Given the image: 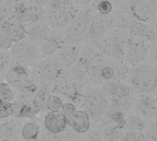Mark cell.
<instances>
[{"instance_id": "1f68e13d", "label": "cell", "mask_w": 157, "mask_h": 141, "mask_svg": "<svg viewBox=\"0 0 157 141\" xmlns=\"http://www.w3.org/2000/svg\"><path fill=\"white\" fill-rule=\"evenodd\" d=\"M119 140L120 141H147L145 135L138 131H128L126 133H122Z\"/></svg>"}, {"instance_id": "4fadbf2b", "label": "cell", "mask_w": 157, "mask_h": 141, "mask_svg": "<svg viewBox=\"0 0 157 141\" xmlns=\"http://www.w3.org/2000/svg\"><path fill=\"white\" fill-rule=\"evenodd\" d=\"M32 71L28 65L11 61L8 71L5 73L6 81L11 86L17 87L31 77Z\"/></svg>"}, {"instance_id": "d4e9b609", "label": "cell", "mask_w": 157, "mask_h": 141, "mask_svg": "<svg viewBox=\"0 0 157 141\" xmlns=\"http://www.w3.org/2000/svg\"><path fill=\"white\" fill-rule=\"evenodd\" d=\"M63 100L54 93H50L44 102V107L49 112H60L63 106Z\"/></svg>"}, {"instance_id": "8992f818", "label": "cell", "mask_w": 157, "mask_h": 141, "mask_svg": "<svg viewBox=\"0 0 157 141\" xmlns=\"http://www.w3.org/2000/svg\"><path fill=\"white\" fill-rule=\"evenodd\" d=\"M9 51L11 61L22 63L30 66L35 65L41 59L38 46L31 43L26 37L15 41Z\"/></svg>"}, {"instance_id": "5bb4252c", "label": "cell", "mask_w": 157, "mask_h": 141, "mask_svg": "<svg viewBox=\"0 0 157 141\" xmlns=\"http://www.w3.org/2000/svg\"><path fill=\"white\" fill-rule=\"evenodd\" d=\"M63 44H65V42L62 36V32L52 31L47 38L38 45L41 58L55 55Z\"/></svg>"}, {"instance_id": "e575fe53", "label": "cell", "mask_w": 157, "mask_h": 141, "mask_svg": "<svg viewBox=\"0 0 157 141\" xmlns=\"http://www.w3.org/2000/svg\"><path fill=\"white\" fill-rule=\"evenodd\" d=\"M94 0H72L74 5L78 6V8H86L92 6Z\"/></svg>"}, {"instance_id": "f1b7e54d", "label": "cell", "mask_w": 157, "mask_h": 141, "mask_svg": "<svg viewBox=\"0 0 157 141\" xmlns=\"http://www.w3.org/2000/svg\"><path fill=\"white\" fill-rule=\"evenodd\" d=\"M16 93L7 81H0V100L5 102H13L15 100Z\"/></svg>"}, {"instance_id": "83f0119b", "label": "cell", "mask_w": 157, "mask_h": 141, "mask_svg": "<svg viewBox=\"0 0 157 141\" xmlns=\"http://www.w3.org/2000/svg\"><path fill=\"white\" fill-rule=\"evenodd\" d=\"M16 110L15 102H5L0 100V120L7 119L10 116H14Z\"/></svg>"}, {"instance_id": "7c38bea8", "label": "cell", "mask_w": 157, "mask_h": 141, "mask_svg": "<svg viewBox=\"0 0 157 141\" xmlns=\"http://www.w3.org/2000/svg\"><path fill=\"white\" fill-rule=\"evenodd\" d=\"M126 30L132 36L144 41L154 42L157 40V32L149 23L141 22L132 19L129 16Z\"/></svg>"}, {"instance_id": "ffe728a7", "label": "cell", "mask_w": 157, "mask_h": 141, "mask_svg": "<svg viewBox=\"0 0 157 141\" xmlns=\"http://www.w3.org/2000/svg\"><path fill=\"white\" fill-rule=\"evenodd\" d=\"M134 111L135 113L142 119L152 118L155 112L154 99L146 94L139 96L134 104Z\"/></svg>"}, {"instance_id": "d6986e66", "label": "cell", "mask_w": 157, "mask_h": 141, "mask_svg": "<svg viewBox=\"0 0 157 141\" xmlns=\"http://www.w3.org/2000/svg\"><path fill=\"white\" fill-rule=\"evenodd\" d=\"M52 30L47 25L46 22H34L27 26L26 29V38L38 46L44 40L47 38Z\"/></svg>"}, {"instance_id": "60d3db41", "label": "cell", "mask_w": 157, "mask_h": 141, "mask_svg": "<svg viewBox=\"0 0 157 141\" xmlns=\"http://www.w3.org/2000/svg\"><path fill=\"white\" fill-rule=\"evenodd\" d=\"M74 141H81V140H74Z\"/></svg>"}, {"instance_id": "7a4b0ae2", "label": "cell", "mask_w": 157, "mask_h": 141, "mask_svg": "<svg viewBox=\"0 0 157 141\" xmlns=\"http://www.w3.org/2000/svg\"><path fill=\"white\" fill-rule=\"evenodd\" d=\"M95 14L92 6L82 8L72 19L67 27L62 31L65 43H83L89 42L88 34L91 20Z\"/></svg>"}, {"instance_id": "8fae6325", "label": "cell", "mask_w": 157, "mask_h": 141, "mask_svg": "<svg viewBox=\"0 0 157 141\" xmlns=\"http://www.w3.org/2000/svg\"><path fill=\"white\" fill-rule=\"evenodd\" d=\"M91 66L92 61L81 55L76 64L68 69V74L80 87L89 85L91 83Z\"/></svg>"}, {"instance_id": "2e32d148", "label": "cell", "mask_w": 157, "mask_h": 141, "mask_svg": "<svg viewBox=\"0 0 157 141\" xmlns=\"http://www.w3.org/2000/svg\"><path fill=\"white\" fill-rule=\"evenodd\" d=\"M111 29L108 16H104L101 14H98L95 12L91 24H90V29H89V43H92L101 37H103L106 32Z\"/></svg>"}, {"instance_id": "9a60e30c", "label": "cell", "mask_w": 157, "mask_h": 141, "mask_svg": "<svg viewBox=\"0 0 157 141\" xmlns=\"http://www.w3.org/2000/svg\"><path fill=\"white\" fill-rule=\"evenodd\" d=\"M55 56L68 70L81 56V43H65L56 52Z\"/></svg>"}, {"instance_id": "8d00e7d4", "label": "cell", "mask_w": 157, "mask_h": 141, "mask_svg": "<svg viewBox=\"0 0 157 141\" xmlns=\"http://www.w3.org/2000/svg\"><path fill=\"white\" fill-rule=\"evenodd\" d=\"M154 105H155V112H154V116L157 118V97L154 99Z\"/></svg>"}, {"instance_id": "74e56055", "label": "cell", "mask_w": 157, "mask_h": 141, "mask_svg": "<svg viewBox=\"0 0 157 141\" xmlns=\"http://www.w3.org/2000/svg\"><path fill=\"white\" fill-rule=\"evenodd\" d=\"M153 28H154V30L157 32V19L154 20V25H153Z\"/></svg>"}, {"instance_id": "9c48e42d", "label": "cell", "mask_w": 157, "mask_h": 141, "mask_svg": "<svg viewBox=\"0 0 157 141\" xmlns=\"http://www.w3.org/2000/svg\"><path fill=\"white\" fill-rule=\"evenodd\" d=\"M51 91L60 98L65 97L68 99L69 102H73L76 106L83 104L84 94L83 92H81L80 86L76 84L71 80V78L67 79L66 77L60 81L54 84L51 88Z\"/></svg>"}, {"instance_id": "30bf717a", "label": "cell", "mask_w": 157, "mask_h": 141, "mask_svg": "<svg viewBox=\"0 0 157 141\" xmlns=\"http://www.w3.org/2000/svg\"><path fill=\"white\" fill-rule=\"evenodd\" d=\"M81 9L82 8H78V6H73L66 9H58L46 12L45 22L52 31L62 32L67 27L72 19Z\"/></svg>"}, {"instance_id": "603a6c76", "label": "cell", "mask_w": 157, "mask_h": 141, "mask_svg": "<svg viewBox=\"0 0 157 141\" xmlns=\"http://www.w3.org/2000/svg\"><path fill=\"white\" fill-rule=\"evenodd\" d=\"M145 129H146V124L144 120L137 114H128L122 126V130H128V131L142 132Z\"/></svg>"}, {"instance_id": "f35d334b", "label": "cell", "mask_w": 157, "mask_h": 141, "mask_svg": "<svg viewBox=\"0 0 157 141\" xmlns=\"http://www.w3.org/2000/svg\"><path fill=\"white\" fill-rule=\"evenodd\" d=\"M107 141H120V140H107Z\"/></svg>"}, {"instance_id": "7402d4cb", "label": "cell", "mask_w": 157, "mask_h": 141, "mask_svg": "<svg viewBox=\"0 0 157 141\" xmlns=\"http://www.w3.org/2000/svg\"><path fill=\"white\" fill-rule=\"evenodd\" d=\"M21 124L16 120L0 124V140H12L21 131Z\"/></svg>"}, {"instance_id": "4dcf8cb0", "label": "cell", "mask_w": 157, "mask_h": 141, "mask_svg": "<svg viewBox=\"0 0 157 141\" xmlns=\"http://www.w3.org/2000/svg\"><path fill=\"white\" fill-rule=\"evenodd\" d=\"M77 110H78L77 109V106L73 102H64L63 103V106L61 108L60 113L63 114V116L65 117V119L67 120V122L68 124H70V121L73 118L74 114L76 113Z\"/></svg>"}, {"instance_id": "d590c367", "label": "cell", "mask_w": 157, "mask_h": 141, "mask_svg": "<svg viewBox=\"0 0 157 141\" xmlns=\"http://www.w3.org/2000/svg\"><path fill=\"white\" fill-rule=\"evenodd\" d=\"M151 54L155 63L157 64V40L153 42V45L151 47Z\"/></svg>"}, {"instance_id": "cb8c5ba5", "label": "cell", "mask_w": 157, "mask_h": 141, "mask_svg": "<svg viewBox=\"0 0 157 141\" xmlns=\"http://www.w3.org/2000/svg\"><path fill=\"white\" fill-rule=\"evenodd\" d=\"M40 125L35 122H27L21 127V135L27 141L36 140L40 135Z\"/></svg>"}, {"instance_id": "e0dca14e", "label": "cell", "mask_w": 157, "mask_h": 141, "mask_svg": "<svg viewBox=\"0 0 157 141\" xmlns=\"http://www.w3.org/2000/svg\"><path fill=\"white\" fill-rule=\"evenodd\" d=\"M102 90L108 98L112 99L129 97L132 91L128 85L118 80H111L105 82L102 85Z\"/></svg>"}, {"instance_id": "5b68a950", "label": "cell", "mask_w": 157, "mask_h": 141, "mask_svg": "<svg viewBox=\"0 0 157 141\" xmlns=\"http://www.w3.org/2000/svg\"><path fill=\"white\" fill-rule=\"evenodd\" d=\"M84 101L82 106L91 119L95 123H99L103 120L105 112L108 108L109 99L102 89L90 88L85 91Z\"/></svg>"}, {"instance_id": "277c9868", "label": "cell", "mask_w": 157, "mask_h": 141, "mask_svg": "<svg viewBox=\"0 0 157 141\" xmlns=\"http://www.w3.org/2000/svg\"><path fill=\"white\" fill-rule=\"evenodd\" d=\"M36 72L39 80L48 86H53L68 75V70L55 55L41 58L36 63Z\"/></svg>"}, {"instance_id": "836d02e7", "label": "cell", "mask_w": 157, "mask_h": 141, "mask_svg": "<svg viewBox=\"0 0 157 141\" xmlns=\"http://www.w3.org/2000/svg\"><path fill=\"white\" fill-rule=\"evenodd\" d=\"M88 141H105L102 133L99 131H92L88 135Z\"/></svg>"}, {"instance_id": "ba28073f", "label": "cell", "mask_w": 157, "mask_h": 141, "mask_svg": "<svg viewBox=\"0 0 157 141\" xmlns=\"http://www.w3.org/2000/svg\"><path fill=\"white\" fill-rule=\"evenodd\" d=\"M148 55L149 48L146 44V41L135 36H129L127 39L124 60L130 66H135L141 64L148 58Z\"/></svg>"}, {"instance_id": "d6a6232c", "label": "cell", "mask_w": 157, "mask_h": 141, "mask_svg": "<svg viewBox=\"0 0 157 141\" xmlns=\"http://www.w3.org/2000/svg\"><path fill=\"white\" fill-rule=\"evenodd\" d=\"M145 136L149 141H157V122L150 124V126L147 128Z\"/></svg>"}, {"instance_id": "3957f363", "label": "cell", "mask_w": 157, "mask_h": 141, "mask_svg": "<svg viewBox=\"0 0 157 141\" xmlns=\"http://www.w3.org/2000/svg\"><path fill=\"white\" fill-rule=\"evenodd\" d=\"M129 87L139 93H150L157 89V69L151 65H138L128 70Z\"/></svg>"}, {"instance_id": "6da1fadb", "label": "cell", "mask_w": 157, "mask_h": 141, "mask_svg": "<svg viewBox=\"0 0 157 141\" xmlns=\"http://www.w3.org/2000/svg\"><path fill=\"white\" fill-rule=\"evenodd\" d=\"M125 29H110L103 37L92 42L94 48L105 57L123 61L125 55V44L128 38Z\"/></svg>"}, {"instance_id": "52a82bcc", "label": "cell", "mask_w": 157, "mask_h": 141, "mask_svg": "<svg viewBox=\"0 0 157 141\" xmlns=\"http://www.w3.org/2000/svg\"><path fill=\"white\" fill-rule=\"evenodd\" d=\"M128 12L136 20L151 23L157 17V0H129Z\"/></svg>"}, {"instance_id": "4316f807", "label": "cell", "mask_w": 157, "mask_h": 141, "mask_svg": "<svg viewBox=\"0 0 157 141\" xmlns=\"http://www.w3.org/2000/svg\"><path fill=\"white\" fill-rule=\"evenodd\" d=\"M73 6H76V5L73 4L72 0H50L44 9L45 12H49L53 10L69 9Z\"/></svg>"}, {"instance_id": "ac0fdd59", "label": "cell", "mask_w": 157, "mask_h": 141, "mask_svg": "<svg viewBox=\"0 0 157 141\" xmlns=\"http://www.w3.org/2000/svg\"><path fill=\"white\" fill-rule=\"evenodd\" d=\"M45 129L52 135H59L68 125L67 120L60 112H48L44 120Z\"/></svg>"}, {"instance_id": "44dd1931", "label": "cell", "mask_w": 157, "mask_h": 141, "mask_svg": "<svg viewBox=\"0 0 157 141\" xmlns=\"http://www.w3.org/2000/svg\"><path fill=\"white\" fill-rule=\"evenodd\" d=\"M69 125L75 132L84 134L91 128V117L85 110H77Z\"/></svg>"}, {"instance_id": "ab89813d", "label": "cell", "mask_w": 157, "mask_h": 141, "mask_svg": "<svg viewBox=\"0 0 157 141\" xmlns=\"http://www.w3.org/2000/svg\"><path fill=\"white\" fill-rule=\"evenodd\" d=\"M0 141H12V140H0Z\"/></svg>"}, {"instance_id": "f546056e", "label": "cell", "mask_w": 157, "mask_h": 141, "mask_svg": "<svg viewBox=\"0 0 157 141\" xmlns=\"http://www.w3.org/2000/svg\"><path fill=\"white\" fill-rule=\"evenodd\" d=\"M11 56L9 50L0 49V75L5 74L10 65Z\"/></svg>"}, {"instance_id": "484cf974", "label": "cell", "mask_w": 157, "mask_h": 141, "mask_svg": "<svg viewBox=\"0 0 157 141\" xmlns=\"http://www.w3.org/2000/svg\"><path fill=\"white\" fill-rule=\"evenodd\" d=\"M121 135H122L121 129H119L118 127H116V126L110 125V124H103L102 135H103L105 141L119 140Z\"/></svg>"}]
</instances>
